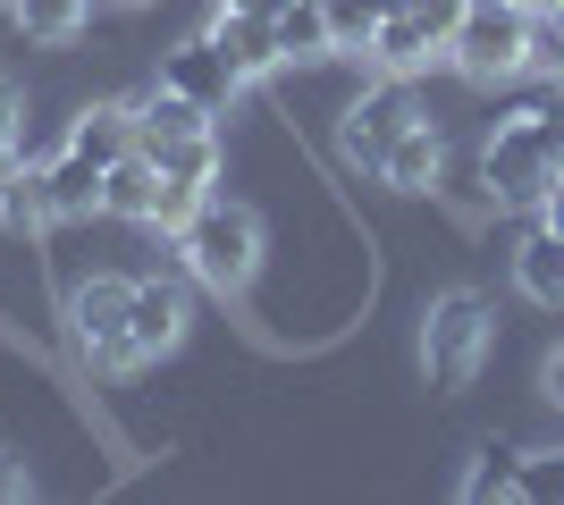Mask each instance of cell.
<instances>
[{"instance_id":"cell-1","label":"cell","mask_w":564,"mask_h":505,"mask_svg":"<svg viewBox=\"0 0 564 505\" xmlns=\"http://www.w3.org/2000/svg\"><path fill=\"white\" fill-rule=\"evenodd\" d=\"M177 262H186L194 287L245 295L253 270H261V211L253 202H228V194H203V202L177 219Z\"/></svg>"},{"instance_id":"cell-2","label":"cell","mask_w":564,"mask_h":505,"mask_svg":"<svg viewBox=\"0 0 564 505\" xmlns=\"http://www.w3.org/2000/svg\"><path fill=\"white\" fill-rule=\"evenodd\" d=\"M447 59L471 85H514L531 59H540V18L522 0H464L447 34Z\"/></svg>"},{"instance_id":"cell-3","label":"cell","mask_w":564,"mask_h":505,"mask_svg":"<svg viewBox=\"0 0 564 505\" xmlns=\"http://www.w3.org/2000/svg\"><path fill=\"white\" fill-rule=\"evenodd\" d=\"M489 304L471 287H447V295H430V312H422V362H430V387H471L480 380V362H489Z\"/></svg>"},{"instance_id":"cell-4","label":"cell","mask_w":564,"mask_h":505,"mask_svg":"<svg viewBox=\"0 0 564 505\" xmlns=\"http://www.w3.org/2000/svg\"><path fill=\"white\" fill-rule=\"evenodd\" d=\"M556 177H564V168L540 152L531 119H506V110H497L489 144H480V186H489V202H497V211H540Z\"/></svg>"},{"instance_id":"cell-5","label":"cell","mask_w":564,"mask_h":505,"mask_svg":"<svg viewBox=\"0 0 564 505\" xmlns=\"http://www.w3.org/2000/svg\"><path fill=\"white\" fill-rule=\"evenodd\" d=\"M127 304H135V278H110V270H94V278H76L68 287V337L76 354L94 362V371H135V345H127Z\"/></svg>"},{"instance_id":"cell-6","label":"cell","mask_w":564,"mask_h":505,"mask_svg":"<svg viewBox=\"0 0 564 505\" xmlns=\"http://www.w3.org/2000/svg\"><path fill=\"white\" fill-rule=\"evenodd\" d=\"M455 9H464V0H404V9H388L379 34H371V59L388 76H413V68H430V59H447Z\"/></svg>"},{"instance_id":"cell-7","label":"cell","mask_w":564,"mask_h":505,"mask_svg":"<svg viewBox=\"0 0 564 505\" xmlns=\"http://www.w3.org/2000/svg\"><path fill=\"white\" fill-rule=\"evenodd\" d=\"M413 119H422V101H413V85H404V76L371 85V94L346 110V127H337V152H346V168H371V177H379V152L397 144Z\"/></svg>"},{"instance_id":"cell-8","label":"cell","mask_w":564,"mask_h":505,"mask_svg":"<svg viewBox=\"0 0 564 505\" xmlns=\"http://www.w3.org/2000/svg\"><path fill=\"white\" fill-rule=\"evenodd\" d=\"M161 85H169V94H186V101H203L212 119L228 110L236 94H245V76L228 68V51H219L212 34H186V43H169V51H161Z\"/></svg>"},{"instance_id":"cell-9","label":"cell","mask_w":564,"mask_h":505,"mask_svg":"<svg viewBox=\"0 0 564 505\" xmlns=\"http://www.w3.org/2000/svg\"><path fill=\"white\" fill-rule=\"evenodd\" d=\"M186 287L177 278H135V304H127V345H135V362H161L177 354V337H186Z\"/></svg>"},{"instance_id":"cell-10","label":"cell","mask_w":564,"mask_h":505,"mask_svg":"<svg viewBox=\"0 0 564 505\" xmlns=\"http://www.w3.org/2000/svg\"><path fill=\"white\" fill-rule=\"evenodd\" d=\"M101 211L110 219H135V228H161L169 211V177L152 152H127V161H110V177H101Z\"/></svg>"},{"instance_id":"cell-11","label":"cell","mask_w":564,"mask_h":505,"mask_svg":"<svg viewBox=\"0 0 564 505\" xmlns=\"http://www.w3.org/2000/svg\"><path fill=\"white\" fill-rule=\"evenodd\" d=\"M219 51H228V68L253 85V76H270V68H286V51H279V25L270 18H245V9H219L212 25H203Z\"/></svg>"},{"instance_id":"cell-12","label":"cell","mask_w":564,"mask_h":505,"mask_svg":"<svg viewBox=\"0 0 564 505\" xmlns=\"http://www.w3.org/2000/svg\"><path fill=\"white\" fill-rule=\"evenodd\" d=\"M101 177H110L101 161H85L76 144H59V152L43 161V202H51V219H94V211H101Z\"/></svg>"},{"instance_id":"cell-13","label":"cell","mask_w":564,"mask_h":505,"mask_svg":"<svg viewBox=\"0 0 564 505\" xmlns=\"http://www.w3.org/2000/svg\"><path fill=\"white\" fill-rule=\"evenodd\" d=\"M59 144H76L85 161H101V168L127 161V152H135V101H85Z\"/></svg>"},{"instance_id":"cell-14","label":"cell","mask_w":564,"mask_h":505,"mask_svg":"<svg viewBox=\"0 0 564 505\" xmlns=\"http://www.w3.org/2000/svg\"><path fill=\"white\" fill-rule=\"evenodd\" d=\"M438 168H447V144H438V127H430V119H413L397 144L379 152V177H388L397 194H430V186H438Z\"/></svg>"},{"instance_id":"cell-15","label":"cell","mask_w":564,"mask_h":505,"mask_svg":"<svg viewBox=\"0 0 564 505\" xmlns=\"http://www.w3.org/2000/svg\"><path fill=\"white\" fill-rule=\"evenodd\" d=\"M203 127H212V110L186 101V94H169V85H152V94L135 101V152H161V144H177V135H203Z\"/></svg>"},{"instance_id":"cell-16","label":"cell","mask_w":564,"mask_h":505,"mask_svg":"<svg viewBox=\"0 0 564 505\" xmlns=\"http://www.w3.org/2000/svg\"><path fill=\"white\" fill-rule=\"evenodd\" d=\"M514 287L531 295L540 312H564V237H556V228L522 237V253H514Z\"/></svg>"},{"instance_id":"cell-17","label":"cell","mask_w":564,"mask_h":505,"mask_svg":"<svg viewBox=\"0 0 564 505\" xmlns=\"http://www.w3.org/2000/svg\"><path fill=\"white\" fill-rule=\"evenodd\" d=\"M9 18H18V34H25V43L59 51V43H76V34L94 25V0H18Z\"/></svg>"},{"instance_id":"cell-18","label":"cell","mask_w":564,"mask_h":505,"mask_svg":"<svg viewBox=\"0 0 564 505\" xmlns=\"http://www.w3.org/2000/svg\"><path fill=\"white\" fill-rule=\"evenodd\" d=\"M270 25H279V51H286V59H304V68H312V59H337V43H329V9H321V0H286Z\"/></svg>"},{"instance_id":"cell-19","label":"cell","mask_w":564,"mask_h":505,"mask_svg":"<svg viewBox=\"0 0 564 505\" xmlns=\"http://www.w3.org/2000/svg\"><path fill=\"white\" fill-rule=\"evenodd\" d=\"M514 472H522V447H480V455H471V472H464V497L471 505H497V497H514Z\"/></svg>"},{"instance_id":"cell-20","label":"cell","mask_w":564,"mask_h":505,"mask_svg":"<svg viewBox=\"0 0 564 505\" xmlns=\"http://www.w3.org/2000/svg\"><path fill=\"white\" fill-rule=\"evenodd\" d=\"M0 219H9L18 237H43V228H51V202H43V168H18V177H9V194H0Z\"/></svg>"},{"instance_id":"cell-21","label":"cell","mask_w":564,"mask_h":505,"mask_svg":"<svg viewBox=\"0 0 564 505\" xmlns=\"http://www.w3.org/2000/svg\"><path fill=\"white\" fill-rule=\"evenodd\" d=\"M329 9V43L337 51H371L379 18H388V0H321Z\"/></svg>"},{"instance_id":"cell-22","label":"cell","mask_w":564,"mask_h":505,"mask_svg":"<svg viewBox=\"0 0 564 505\" xmlns=\"http://www.w3.org/2000/svg\"><path fill=\"white\" fill-rule=\"evenodd\" d=\"M514 497H531V505H564V447H531V455H522Z\"/></svg>"},{"instance_id":"cell-23","label":"cell","mask_w":564,"mask_h":505,"mask_svg":"<svg viewBox=\"0 0 564 505\" xmlns=\"http://www.w3.org/2000/svg\"><path fill=\"white\" fill-rule=\"evenodd\" d=\"M18 119H25V101H18V85L0 76V144H18Z\"/></svg>"},{"instance_id":"cell-24","label":"cell","mask_w":564,"mask_h":505,"mask_svg":"<svg viewBox=\"0 0 564 505\" xmlns=\"http://www.w3.org/2000/svg\"><path fill=\"white\" fill-rule=\"evenodd\" d=\"M540 387H547V405H564V345L540 362Z\"/></svg>"},{"instance_id":"cell-25","label":"cell","mask_w":564,"mask_h":505,"mask_svg":"<svg viewBox=\"0 0 564 505\" xmlns=\"http://www.w3.org/2000/svg\"><path fill=\"white\" fill-rule=\"evenodd\" d=\"M9 497H25V463L18 455H0V505H9Z\"/></svg>"},{"instance_id":"cell-26","label":"cell","mask_w":564,"mask_h":505,"mask_svg":"<svg viewBox=\"0 0 564 505\" xmlns=\"http://www.w3.org/2000/svg\"><path fill=\"white\" fill-rule=\"evenodd\" d=\"M540 228H556V237H564V177L547 186V202H540Z\"/></svg>"},{"instance_id":"cell-27","label":"cell","mask_w":564,"mask_h":505,"mask_svg":"<svg viewBox=\"0 0 564 505\" xmlns=\"http://www.w3.org/2000/svg\"><path fill=\"white\" fill-rule=\"evenodd\" d=\"M219 9H245V18H279L286 0H219Z\"/></svg>"},{"instance_id":"cell-28","label":"cell","mask_w":564,"mask_h":505,"mask_svg":"<svg viewBox=\"0 0 564 505\" xmlns=\"http://www.w3.org/2000/svg\"><path fill=\"white\" fill-rule=\"evenodd\" d=\"M18 168H25V161H18V144H0V194H9V177H18Z\"/></svg>"},{"instance_id":"cell-29","label":"cell","mask_w":564,"mask_h":505,"mask_svg":"<svg viewBox=\"0 0 564 505\" xmlns=\"http://www.w3.org/2000/svg\"><path fill=\"white\" fill-rule=\"evenodd\" d=\"M522 9H531L540 25H556V18H564V0H522Z\"/></svg>"},{"instance_id":"cell-30","label":"cell","mask_w":564,"mask_h":505,"mask_svg":"<svg viewBox=\"0 0 564 505\" xmlns=\"http://www.w3.org/2000/svg\"><path fill=\"white\" fill-rule=\"evenodd\" d=\"M0 9H18V0H0Z\"/></svg>"},{"instance_id":"cell-31","label":"cell","mask_w":564,"mask_h":505,"mask_svg":"<svg viewBox=\"0 0 564 505\" xmlns=\"http://www.w3.org/2000/svg\"><path fill=\"white\" fill-rule=\"evenodd\" d=\"M127 9H143V0H127Z\"/></svg>"}]
</instances>
